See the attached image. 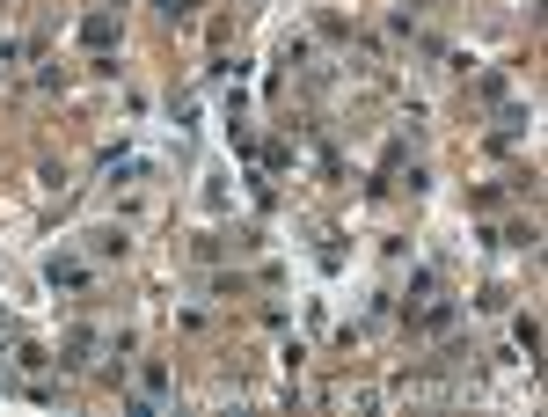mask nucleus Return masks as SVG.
Instances as JSON below:
<instances>
[{"instance_id": "nucleus-1", "label": "nucleus", "mask_w": 548, "mask_h": 417, "mask_svg": "<svg viewBox=\"0 0 548 417\" xmlns=\"http://www.w3.org/2000/svg\"><path fill=\"white\" fill-rule=\"evenodd\" d=\"M161 8H169V15H183V8H190V0H161Z\"/></svg>"}]
</instances>
